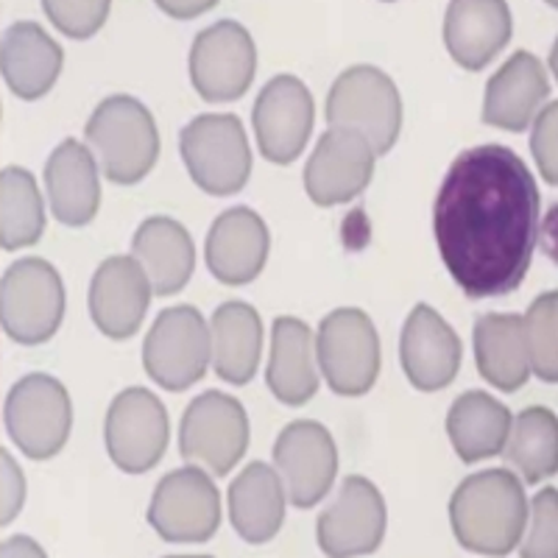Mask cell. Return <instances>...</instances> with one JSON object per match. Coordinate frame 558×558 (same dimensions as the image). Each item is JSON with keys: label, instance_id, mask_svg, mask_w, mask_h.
Instances as JSON below:
<instances>
[{"label": "cell", "instance_id": "obj_38", "mask_svg": "<svg viewBox=\"0 0 558 558\" xmlns=\"http://www.w3.org/2000/svg\"><path fill=\"white\" fill-rule=\"evenodd\" d=\"M159 12H166L173 20H193L207 14L209 9L218 7V0H154Z\"/></svg>", "mask_w": 558, "mask_h": 558}, {"label": "cell", "instance_id": "obj_37", "mask_svg": "<svg viewBox=\"0 0 558 558\" xmlns=\"http://www.w3.org/2000/svg\"><path fill=\"white\" fill-rule=\"evenodd\" d=\"M3 458V472H7V497H3V525L17 517L20 506H23V475H20L17 463L12 461L9 452H0Z\"/></svg>", "mask_w": 558, "mask_h": 558}, {"label": "cell", "instance_id": "obj_6", "mask_svg": "<svg viewBox=\"0 0 558 558\" xmlns=\"http://www.w3.org/2000/svg\"><path fill=\"white\" fill-rule=\"evenodd\" d=\"M64 318V286L57 268L39 257L12 263L0 279V327L23 347L57 336Z\"/></svg>", "mask_w": 558, "mask_h": 558}, {"label": "cell", "instance_id": "obj_7", "mask_svg": "<svg viewBox=\"0 0 558 558\" xmlns=\"http://www.w3.org/2000/svg\"><path fill=\"white\" fill-rule=\"evenodd\" d=\"M318 372L338 397H363L380 375V336L357 307H338L318 324Z\"/></svg>", "mask_w": 558, "mask_h": 558}, {"label": "cell", "instance_id": "obj_35", "mask_svg": "<svg viewBox=\"0 0 558 558\" xmlns=\"http://www.w3.org/2000/svg\"><path fill=\"white\" fill-rule=\"evenodd\" d=\"M112 0H43L45 17L70 39L96 37L109 17Z\"/></svg>", "mask_w": 558, "mask_h": 558}, {"label": "cell", "instance_id": "obj_17", "mask_svg": "<svg viewBox=\"0 0 558 558\" xmlns=\"http://www.w3.org/2000/svg\"><path fill=\"white\" fill-rule=\"evenodd\" d=\"M368 140L352 129L330 126L318 137L305 166V191L318 207H338L361 196L375 177Z\"/></svg>", "mask_w": 558, "mask_h": 558}, {"label": "cell", "instance_id": "obj_19", "mask_svg": "<svg viewBox=\"0 0 558 558\" xmlns=\"http://www.w3.org/2000/svg\"><path fill=\"white\" fill-rule=\"evenodd\" d=\"M151 282L134 257L114 254L89 282V316L107 338L123 341L140 330L151 305Z\"/></svg>", "mask_w": 558, "mask_h": 558}, {"label": "cell", "instance_id": "obj_1", "mask_svg": "<svg viewBox=\"0 0 558 558\" xmlns=\"http://www.w3.org/2000/svg\"><path fill=\"white\" fill-rule=\"evenodd\" d=\"M539 187L506 146H475L456 157L433 204L441 263L470 299L514 293L539 241Z\"/></svg>", "mask_w": 558, "mask_h": 558}, {"label": "cell", "instance_id": "obj_27", "mask_svg": "<svg viewBox=\"0 0 558 558\" xmlns=\"http://www.w3.org/2000/svg\"><path fill=\"white\" fill-rule=\"evenodd\" d=\"M266 383L282 405L299 408L318 391L316 338L305 322L279 316L271 327V361Z\"/></svg>", "mask_w": 558, "mask_h": 558}, {"label": "cell", "instance_id": "obj_13", "mask_svg": "<svg viewBox=\"0 0 558 558\" xmlns=\"http://www.w3.org/2000/svg\"><path fill=\"white\" fill-rule=\"evenodd\" d=\"M171 418L157 393L126 388L112 400L104 422V441L112 463L126 475L154 470L168 450Z\"/></svg>", "mask_w": 558, "mask_h": 558}, {"label": "cell", "instance_id": "obj_10", "mask_svg": "<svg viewBox=\"0 0 558 558\" xmlns=\"http://www.w3.org/2000/svg\"><path fill=\"white\" fill-rule=\"evenodd\" d=\"M7 430L17 450L32 461H48L68 445L73 427L70 393L57 377L28 375L7 397Z\"/></svg>", "mask_w": 558, "mask_h": 558}, {"label": "cell", "instance_id": "obj_36", "mask_svg": "<svg viewBox=\"0 0 558 558\" xmlns=\"http://www.w3.org/2000/svg\"><path fill=\"white\" fill-rule=\"evenodd\" d=\"M531 151L542 179L558 187V101L539 109L531 123Z\"/></svg>", "mask_w": 558, "mask_h": 558}, {"label": "cell", "instance_id": "obj_23", "mask_svg": "<svg viewBox=\"0 0 558 558\" xmlns=\"http://www.w3.org/2000/svg\"><path fill=\"white\" fill-rule=\"evenodd\" d=\"M64 53L57 39L39 23L20 20L0 39V73L14 96L39 101L48 96L62 73Z\"/></svg>", "mask_w": 558, "mask_h": 558}, {"label": "cell", "instance_id": "obj_16", "mask_svg": "<svg viewBox=\"0 0 558 558\" xmlns=\"http://www.w3.org/2000/svg\"><path fill=\"white\" fill-rule=\"evenodd\" d=\"M316 121V104L305 82L291 73L274 76L254 101L252 123L260 154L274 166H291L305 151Z\"/></svg>", "mask_w": 558, "mask_h": 558}, {"label": "cell", "instance_id": "obj_28", "mask_svg": "<svg viewBox=\"0 0 558 558\" xmlns=\"http://www.w3.org/2000/svg\"><path fill=\"white\" fill-rule=\"evenodd\" d=\"M477 372L497 391L514 393L531 377L525 322L517 313H486L475 324Z\"/></svg>", "mask_w": 558, "mask_h": 558}, {"label": "cell", "instance_id": "obj_22", "mask_svg": "<svg viewBox=\"0 0 558 558\" xmlns=\"http://www.w3.org/2000/svg\"><path fill=\"white\" fill-rule=\"evenodd\" d=\"M550 96V78L531 51H517L488 78L483 96V123L506 132H525Z\"/></svg>", "mask_w": 558, "mask_h": 558}, {"label": "cell", "instance_id": "obj_21", "mask_svg": "<svg viewBox=\"0 0 558 558\" xmlns=\"http://www.w3.org/2000/svg\"><path fill=\"white\" fill-rule=\"evenodd\" d=\"M514 17L508 0H450L445 14V45L463 70H483L511 43Z\"/></svg>", "mask_w": 558, "mask_h": 558}, {"label": "cell", "instance_id": "obj_20", "mask_svg": "<svg viewBox=\"0 0 558 558\" xmlns=\"http://www.w3.org/2000/svg\"><path fill=\"white\" fill-rule=\"evenodd\" d=\"M271 235L252 207H232L213 221L207 235V268L223 286H248L266 268Z\"/></svg>", "mask_w": 558, "mask_h": 558}, {"label": "cell", "instance_id": "obj_33", "mask_svg": "<svg viewBox=\"0 0 558 558\" xmlns=\"http://www.w3.org/2000/svg\"><path fill=\"white\" fill-rule=\"evenodd\" d=\"M522 322H525L531 372L539 380L558 383V291L536 296Z\"/></svg>", "mask_w": 558, "mask_h": 558}, {"label": "cell", "instance_id": "obj_30", "mask_svg": "<svg viewBox=\"0 0 558 558\" xmlns=\"http://www.w3.org/2000/svg\"><path fill=\"white\" fill-rule=\"evenodd\" d=\"M514 416L486 391H466L447 413V436L463 463L500 456L508 441Z\"/></svg>", "mask_w": 558, "mask_h": 558}, {"label": "cell", "instance_id": "obj_11", "mask_svg": "<svg viewBox=\"0 0 558 558\" xmlns=\"http://www.w3.org/2000/svg\"><path fill=\"white\" fill-rule=\"evenodd\" d=\"M191 84L207 104H229L246 96L257 73V45L246 26L218 20L191 45Z\"/></svg>", "mask_w": 558, "mask_h": 558}, {"label": "cell", "instance_id": "obj_29", "mask_svg": "<svg viewBox=\"0 0 558 558\" xmlns=\"http://www.w3.org/2000/svg\"><path fill=\"white\" fill-rule=\"evenodd\" d=\"M213 366L221 380L246 386L260 368L263 322L260 313L246 302H223L209 322Z\"/></svg>", "mask_w": 558, "mask_h": 558}, {"label": "cell", "instance_id": "obj_34", "mask_svg": "<svg viewBox=\"0 0 558 558\" xmlns=\"http://www.w3.org/2000/svg\"><path fill=\"white\" fill-rule=\"evenodd\" d=\"M520 556L558 558V488H542L527 506V525L522 533Z\"/></svg>", "mask_w": 558, "mask_h": 558}, {"label": "cell", "instance_id": "obj_18", "mask_svg": "<svg viewBox=\"0 0 558 558\" xmlns=\"http://www.w3.org/2000/svg\"><path fill=\"white\" fill-rule=\"evenodd\" d=\"M463 361L458 332L430 305H416L402 327L400 363L416 391H441L456 380Z\"/></svg>", "mask_w": 558, "mask_h": 558}, {"label": "cell", "instance_id": "obj_24", "mask_svg": "<svg viewBox=\"0 0 558 558\" xmlns=\"http://www.w3.org/2000/svg\"><path fill=\"white\" fill-rule=\"evenodd\" d=\"M51 213L64 227H87L101 207V179L96 157L78 140L68 137L53 148L45 166Z\"/></svg>", "mask_w": 558, "mask_h": 558}, {"label": "cell", "instance_id": "obj_26", "mask_svg": "<svg viewBox=\"0 0 558 558\" xmlns=\"http://www.w3.org/2000/svg\"><path fill=\"white\" fill-rule=\"evenodd\" d=\"M227 497L232 527L248 545L271 542L286 522V486L268 463H248L246 470L229 483Z\"/></svg>", "mask_w": 558, "mask_h": 558}, {"label": "cell", "instance_id": "obj_25", "mask_svg": "<svg viewBox=\"0 0 558 558\" xmlns=\"http://www.w3.org/2000/svg\"><path fill=\"white\" fill-rule=\"evenodd\" d=\"M132 257L146 271L157 296H173L182 291L196 268V246L191 232L166 216H154L140 223L132 241Z\"/></svg>", "mask_w": 558, "mask_h": 558}, {"label": "cell", "instance_id": "obj_5", "mask_svg": "<svg viewBox=\"0 0 558 558\" xmlns=\"http://www.w3.org/2000/svg\"><path fill=\"white\" fill-rule=\"evenodd\" d=\"M179 151L193 182L209 196H232L252 177V148L235 114H198L179 134Z\"/></svg>", "mask_w": 558, "mask_h": 558}, {"label": "cell", "instance_id": "obj_2", "mask_svg": "<svg viewBox=\"0 0 558 558\" xmlns=\"http://www.w3.org/2000/svg\"><path fill=\"white\" fill-rule=\"evenodd\" d=\"M450 525L463 550L492 558L508 556L520 547L527 525L525 486L508 470L470 475L452 492Z\"/></svg>", "mask_w": 558, "mask_h": 558}, {"label": "cell", "instance_id": "obj_43", "mask_svg": "<svg viewBox=\"0 0 558 558\" xmlns=\"http://www.w3.org/2000/svg\"><path fill=\"white\" fill-rule=\"evenodd\" d=\"M383 3H393V0H383Z\"/></svg>", "mask_w": 558, "mask_h": 558}, {"label": "cell", "instance_id": "obj_12", "mask_svg": "<svg viewBox=\"0 0 558 558\" xmlns=\"http://www.w3.org/2000/svg\"><path fill=\"white\" fill-rule=\"evenodd\" d=\"M248 447V416L235 397L204 391L187 405L179 425L184 461L202 463L213 475H229Z\"/></svg>", "mask_w": 558, "mask_h": 558}, {"label": "cell", "instance_id": "obj_42", "mask_svg": "<svg viewBox=\"0 0 558 558\" xmlns=\"http://www.w3.org/2000/svg\"><path fill=\"white\" fill-rule=\"evenodd\" d=\"M545 3H547V7H553V9H556V12H558V0H545Z\"/></svg>", "mask_w": 558, "mask_h": 558}, {"label": "cell", "instance_id": "obj_41", "mask_svg": "<svg viewBox=\"0 0 558 558\" xmlns=\"http://www.w3.org/2000/svg\"><path fill=\"white\" fill-rule=\"evenodd\" d=\"M166 558H213V556H166Z\"/></svg>", "mask_w": 558, "mask_h": 558}, {"label": "cell", "instance_id": "obj_8", "mask_svg": "<svg viewBox=\"0 0 558 558\" xmlns=\"http://www.w3.org/2000/svg\"><path fill=\"white\" fill-rule=\"evenodd\" d=\"M213 363L209 324L191 305L168 307L157 316L143 343V366L166 391H184L207 375Z\"/></svg>", "mask_w": 558, "mask_h": 558}, {"label": "cell", "instance_id": "obj_32", "mask_svg": "<svg viewBox=\"0 0 558 558\" xmlns=\"http://www.w3.org/2000/svg\"><path fill=\"white\" fill-rule=\"evenodd\" d=\"M45 209L32 173L9 166L0 173V246L7 252L26 248L43 238Z\"/></svg>", "mask_w": 558, "mask_h": 558}, {"label": "cell", "instance_id": "obj_4", "mask_svg": "<svg viewBox=\"0 0 558 558\" xmlns=\"http://www.w3.org/2000/svg\"><path fill=\"white\" fill-rule=\"evenodd\" d=\"M324 114L330 126L363 134L377 157L391 151L400 140V89L393 78L375 64H355L343 70L327 93Z\"/></svg>", "mask_w": 558, "mask_h": 558}, {"label": "cell", "instance_id": "obj_31", "mask_svg": "<svg viewBox=\"0 0 558 558\" xmlns=\"http://www.w3.org/2000/svg\"><path fill=\"white\" fill-rule=\"evenodd\" d=\"M506 461L522 475V481L536 486L558 472V418L542 405L517 413L508 441L502 447Z\"/></svg>", "mask_w": 558, "mask_h": 558}, {"label": "cell", "instance_id": "obj_3", "mask_svg": "<svg viewBox=\"0 0 558 558\" xmlns=\"http://www.w3.org/2000/svg\"><path fill=\"white\" fill-rule=\"evenodd\" d=\"M87 143L114 184L143 182L157 166V123L146 104L132 96H109L98 104L87 121Z\"/></svg>", "mask_w": 558, "mask_h": 558}, {"label": "cell", "instance_id": "obj_14", "mask_svg": "<svg viewBox=\"0 0 558 558\" xmlns=\"http://www.w3.org/2000/svg\"><path fill=\"white\" fill-rule=\"evenodd\" d=\"M386 527L388 508L380 488L363 475H349L332 506L318 514L316 539L327 558H357L383 545Z\"/></svg>", "mask_w": 558, "mask_h": 558}, {"label": "cell", "instance_id": "obj_40", "mask_svg": "<svg viewBox=\"0 0 558 558\" xmlns=\"http://www.w3.org/2000/svg\"><path fill=\"white\" fill-rule=\"evenodd\" d=\"M550 73L556 76V82H558V37L550 48Z\"/></svg>", "mask_w": 558, "mask_h": 558}, {"label": "cell", "instance_id": "obj_39", "mask_svg": "<svg viewBox=\"0 0 558 558\" xmlns=\"http://www.w3.org/2000/svg\"><path fill=\"white\" fill-rule=\"evenodd\" d=\"M0 558H48V556H45L39 542H34L32 536H9V539L0 545Z\"/></svg>", "mask_w": 558, "mask_h": 558}, {"label": "cell", "instance_id": "obj_9", "mask_svg": "<svg viewBox=\"0 0 558 558\" xmlns=\"http://www.w3.org/2000/svg\"><path fill=\"white\" fill-rule=\"evenodd\" d=\"M148 525L171 545H202L221 527V495L216 481L196 463L168 472L148 502Z\"/></svg>", "mask_w": 558, "mask_h": 558}, {"label": "cell", "instance_id": "obj_15", "mask_svg": "<svg viewBox=\"0 0 558 558\" xmlns=\"http://www.w3.org/2000/svg\"><path fill=\"white\" fill-rule=\"evenodd\" d=\"M274 470L291 506H318L338 475V450L330 430L311 418L291 422L274 441Z\"/></svg>", "mask_w": 558, "mask_h": 558}]
</instances>
